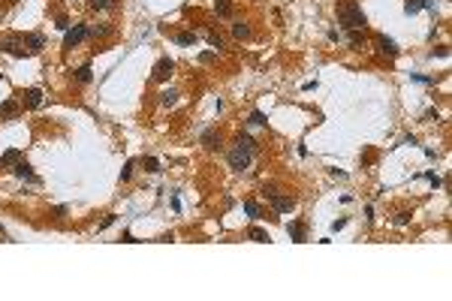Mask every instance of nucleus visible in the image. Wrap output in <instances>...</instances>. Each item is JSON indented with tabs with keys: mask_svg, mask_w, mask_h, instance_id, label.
<instances>
[{
	"mask_svg": "<svg viewBox=\"0 0 452 301\" xmlns=\"http://www.w3.org/2000/svg\"><path fill=\"white\" fill-rule=\"evenodd\" d=\"M175 43H178V46H193V43H196V33H190V30H181V33L175 36Z\"/></svg>",
	"mask_w": 452,
	"mask_h": 301,
	"instance_id": "21",
	"label": "nucleus"
},
{
	"mask_svg": "<svg viewBox=\"0 0 452 301\" xmlns=\"http://www.w3.org/2000/svg\"><path fill=\"white\" fill-rule=\"evenodd\" d=\"M85 40H91V24H72L63 30V49H75Z\"/></svg>",
	"mask_w": 452,
	"mask_h": 301,
	"instance_id": "2",
	"label": "nucleus"
},
{
	"mask_svg": "<svg viewBox=\"0 0 452 301\" xmlns=\"http://www.w3.org/2000/svg\"><path fill=\"white\" fill-rule=\"evenodd\" d=\"M0 51L3 54H12V57H24V36L21 33H6V36H0Z\"/></svg>",
	"mask_w": 452,
	"mask_h": 301,
	"instance_id": "3",
	"label": "nucleus"
},
{
	"mask_svg": "<svg viewBox=\"0 0 452 301\" xmlns=\"http://www.w3.org/2000/svg\"><path fill=\"white\" fill-rule=\"evenodd\" d=\"M175 102H178V91H175V88H166V91L160 94V105H163V108H172Z\"/></svg>",
	"mask_w": 452,
	"mask_h": 301,
	"instance_id": "16",
	"label": "nucleus"
},
{
	"mask_svg": "<svg viewBox=\"0 0 452 301\" xmlns=\"http://www.w3.org/2000/svg\"><path fill=\"white\" fill-rule=\"evenodd\" d=\"M217 60V54L214 51H205V54H199V63H214Z\"/></svg>",
	"mask_w": 452,
	"mask_h": 301,
	"instance_id": "34",
	"label": "nucleus"
},
{
	"mask_svg": "<svg viewBox=\"0 0 452 301\" xmlns=\"http://www.w3.org/2000/svg\"><path fill=\"white\" fill-rule=\"evenodd\" d=\"M226 160H229V169H235V172H244V169H250V160H253V154L250 150H244V148H232L229 154H226Z\"/></svg>",
	"mask_w": 452,
	"mask_h": 301,
	"instance_id": "4",
	"label": "nucleus"
},
{
	"mask_svg": "<svg viewBox=\"0 0 452 301\" xmlns=\"http://www.w3.org/2000/svg\"><path fill=\"white\" fill-rule=\"evenodd\" d=\"M350 33V46L353 49H365V30H347Z\"/></svg>",
	"mask_w": 452,
	"mask_h": 301,
	"instance_id": "20",
	"label": "nucleus"
},
{
	"mask_svg": "<svg viewBox=\"0 0 452 301\" xmlns=\"http://www.w3.org/2000/svg\"><path fill=\"white\" fill-rule=\"evenodd\" d=\"M425 6H422V0H404V12L407 15H416V12H422Z\"/></svg>",
	"mask_w": 452,
	"mask_h": 301,
	"instance_id": "22",
	"label": "nucleus"
},
{
	"mask_svg": "<svg viewBox=\"0 0 452 301\" xmlns=\"http://www.w3.org/2000/svg\"><path fill=\"white\" fill-rule=\"evenodd\" d=\"M12 175H18V178H27L30 184H40V178L33 175V169H30L24 160H15V163H12Z\"/></svg>",
	"mask_w": 452,
	"mask_h": 301,
	"instance_id": "10",
	"label": "nucleus"
},
{
	"mask_svg": "<svg viewBox=\"0 0 452 301\" xmlns=\"http://www.w3.org/2000/svg\"><path fill=\"white\" fill-rule=\"evenodd\" d=\"M407 223H410V214H407V211L395 214V226H407Z\"/></svg>",
	"mask_w": 452,
	"mask_h": 301,
	"instance_id": "32",
	"label": "nucleus"
},
{
	"mask_svg": "<svg viewBox=\"0 0 452 301\" xmlns=\"http://www.w3.org/2000/svg\"><path fill=\"white\" fill-rule=\"evenodd\" d=\"M133 169H136V160H127V166L121 169V181H130V178H133Z\"/></svg>",
	"mask_w": 452,
	"mask_h": 301,
	"instance_id": "30",
	"label": "nucleus"
},
{
	"mask_svg": "<svg viewBox=\"0 0 452 301\" xmlns=\"http://www.w3.org/2000/svg\"><path fill=\"white\" fill-rule=\"evenodd\" d=\"M43 49H46V36L43 33H27L24 36V51L27 54H40Z\"/></svg>",
	"mask_w": 452,
	"mask_h": 301,
	"instance_id": "8",
	"label": "nucleus"
},
{
	"mask_svg": "<svg viewBox=\"0 0 452 301\" xmlns=\"http://www.w3.org/2000/svg\"><path fill=\"white\" fill-rule=\"evenodd\" d=\"M88 6H91V9H97V12H106V9L115 6V0H88Z\"/></svg>",
	"mask_w": 452,
	"mask_h": 301,
	"instance_id": "23",
	"label": "nucleus"
},
{
	"mask_svg": "<svg viewBox=\"0 0 452 301\" xmlns=\"http://www.w3.org/2000/svg\"><path fill=\"white\" fill-rule=\"evenodd\" d=\"M142 166H145V172H151V175L160 172V163H157L154 157H142Z\"/></svg>",
	"mask_w": 452,
	"mask_h": 301,
	"instance_id": "26",
	"label": "nucleus"
},
{
	"mask_svg": "<svg viewBox=\"0 0 452 301\" xmlns=\"http://www.w3.org/2000/svg\"><path fill=\"white\" fill-rule=\"evenodd\" d=\"M18 160V150H6L3 157H0V169H6V166H12Z\"/></svg>",
	"mask_w": 452,
	"mask_h": 301,
	"instance_id": "28",
	"label": "nucleus"
},
{
	"mask_svg": "<svg viewBox=\"0 0 452 301\" xmlns=\"http://www.w3.org/2000/svg\"><path fill=\"white\" fill-rule=\"evenodd\" d=\"M172 72H175V60L172 57H160L154 63V69H151V79H154V82H169Z\"/></svg>",
	"mask_w": 452,
	"mask_h": 301,
	"instance_id": "6",
	"label": "nucleus"
},
{
	"mask_svg": "<svg viewBox=\"0 0 452 301\" xmlns=\"http://www.w3.org/2000/svg\"><path fill=\"white\" fill-rule=\"evenodd\" d=\"M40 105H43V91H40V88H27V91H24V108L33 111V108H40Z\"/></svg>",
	"mask_w": 452,
	"mask_h": 301,
	"instance_id": "12",
	"label": "nucleus"
},
{
	"mask_svg": "<svg viewBox=\"0 0 452 301\" xmlns=\"http://www.w3.org/2000/svg\"><path fill=\"white\" fill-rule=\"evenodd\" d=\"M247 124H250V127H266V115H262L259 108H253L250 118H247Z\"/></svg>",
	"mask_w": 452,
	"mask_h": 301,
	"instance_id": "24",
	"label": "nucleus"
},
{
	"mask_svg": "<svg viewBox=\"0 0 452 301\" xmlns=\"http://www.w3.org/2000/svg\"><path fill=\"white\" fill-rule=\"evenodd\" d=\"M232 36L235 40H250V24L247 21H235L232 24Z\"/></svg>",
	"mask_w": 452,
	"mask_h": 301,
	"instance_id": "18",
	"label": "nucleus"
},
{
	"mask_svg": "<svg viewBox=\"0 0 452 301\" xmlns=\"http://www.w3.org/2000/svg\"><path fill=\"white\" fill-rule=\"evenodd\" d=\"M286 232H289L292 241H305V223H301V220H292V223L286 226Z\"/></svg>",
	"mask_w": 452,
	"mask_h": 301,
	"instance_id": "14",
	"label": "nucleus"
},
{
	"mask_svg": "<svg viewBox=\"0 0 452 301\" xmlns=\"http://www.w3.org/2000/svg\"><path fill=\"white\" fill-rule=\"evenodd\" d=\"M247 238H250V241H259V244H269V241H272V235H269L266 229H259V226H250Z\"/></svg>",
	"mask_w": 452,
	"mask_h": 301,
	"instance_id": "15",
	"label": "nucleus"
},
{
	"mask_svg": "<svg viewBox=\"0 0 452 301\" xmlns=\"http://www.w3.org/2000/svg\"><path fill=\"white\" fill-rule=\"evenodd\" d=\"M199 142H202V148H205V150H220V133H217L214 127H208V130H202V136H199Z\"/></svg>",
	"mask_w": 452,
	"mask_h": 301,
	"instance_id": "9",
	"label": "nucleus"
},
{
	"mask_svg": "<svg viewBox=\"0 0 452 301\" xmlns=\"http://www.w3.org/2000/svg\"><path fill=\"white\" fill-rule=\"evenodd\" d=\"M235 145L244 148V150H250V154H256V150H259V142H256L253 136H247V133H238V136H235Z\"/></svg>",
	"mask_w": 452,
	"mask_h": 301,
	"instance_id": "13",
	"label": "nucleus"
},
{
	"mask_svg": "<svg viewBox=\"0 0 452 301\" xmlns=\"http://www.w3.org/2000/svg\"><path fill=\"white\" fill-rule=\"evenodd\" d=\"M214 12H217L220 18H229V15H232V0H217V3H214Z\"/></svg>",
	"mask_w": 452,
	"mask_h": 301,
	"instance_id": "19",
	"label": "nucleus"
},
{
	"mask_svg": "<svg viewBox=\"0 0 452 301\" xmlns=\"http://www.w3.org/2000/svg\"><path fill=\"white\" fill-rule=\"evenodd\" d=\"M109 33H112V24H100V27L94 24L91 27V36H109Z\"/></svg>",
	"mask_w": 452,
	"mask_h": 301,
	"instance_id": "29",
	"label": "nucleus"
},
{
	"mask_svg": "<svg viewBox=\"0 0 452 301\" xmlns=\"http://www.w3.org/2000/svg\"><path fill=\"white\" fill-rule=\"evenodd\" d=\"M410 79H413V82H419V85H434V75H419V72H410Z\"/></svg>",
	"mask_w": 452,
	"mask_h": 301,
	"instance_id": "31",
	"label": "nucleus"
},
{
	"mask_svg": "<svg viewBox=\"0 0 452 301\" xmlns=\"http://www.w3.org/2000/svg\"><path fill=\"white\" fill-rule=\"evenodd\" d=\"M266 196H269V202H272V208H275V214H289L292 208H295V199L292 196H281L275 187H269L266 190Z\"/></svg>",
	"mask_w": 452,
	"mask_h": 301,
	"instance_id": "5",
	"label": "nucleus"
},
{
	"mask_svg": "<svg viewBox=\"0 0 452 301\" xmlns=\"http://www.w3.org/2000/svg\"><path fill=\"white\" fill-rule=\"evenodd\" d=\"M244 211H247V217H250V220H259V217H262V211H259V205H256L253 199H247V202H244Z\"/></svg>",
	"mask_w": 452,
	"mask_h": 301,
	"instance_id": "25",
	"label": "nucleus"
},
{
	"mask_svg": "<svg viewBox=\"0 0 452 301\" xmlns=\"http://www.w3.org/2000/svg\"><path fill=\"white\" fill-rule=\"evenodd\" d=\"M344 226H347V220H344V217H338V220L332 223V232H338V229H344Z\"/></svg>",
	"mask_w": 452,
	"mask_h": 301,
	"instance_id": "35",
	"label": "nucleus"
},
{
	"mask_svg": "<svg viewBox=\"0 0 452 301\" xmlns=\"http://www.w3.org/2000/svg\"><path fill=\"white\" fill-rule=\"evenodd\" d=\"M431 54H437V57H449V49H446V46H437V51H431Z\"/></svg>",
	"mask_w": 452,
	"mask_h": 301,
	"instance_id": "37",
	"label": "nucleus"
},
{
	"mask_svg": "<svg viewBox=\"0 0 452 301\" xmlns=\"http://www.w3.org/2000/svg\"><path fill=\"white\" fill-rule=\"evenodd\" d=\"M115 220H118L115 214H109V217H106V220H103V223L97 226V229H100V232H103V229H109V226H112V223H115Z\"/></svg>",
	"mask_w": 452,
	"mask_h": 301,
	"instance_id": "33",
	"label": "nucleus"
},
{
	"mask_svg": "<svg viewBox=\"0 0 452 301\" xmlns=\"http://www.w3.org/2000/svg\"><path fill=\"white\" fill-rule=\"evenodd\" d=\"M425 181H428V184H431V187H437V184H440V178H437V175H434V172H425Z\"/></svg>",
	"mask_w": 452,
	"mask_h": 301,
	"instance_id": "36",
	"label": "nucleus"
},
{
	"mask_svg": "<svg viewBox=\"0 0 452 301\" xmlns=\"http://www.w3.org/2000/svg\"><path fill=\"white\" fill-rule=\"evenodd\" d=\"M205 36H208V43H211V46H214V49H217V51H220V49H223V46H226V43H223V36H220V33H217V30H208V33H205Z\"/></svg>",
	"mask_w": 452,
	"mask_h": 301,
	"instance_id": "27",
	"label": "nucleus"
},
{
	"mask_svg": "<svg viewBox=\"0 0 452 301\" xmlns=\"http://www.w3.org/2000/svg\"><path fill=\"white\" fill-rule=\"evenodd\" d=\"M18 115H21V105H18V102H12V100L0 102V121H12V118H18Z\"/></svg>",
	"mask_w": 452,
	"mask_h": 301,
	"instance_id": "11",
	"label": "nucleus"
},
{
	"mask_svg": "<svg viewBox=\"0 0 452 301\" xmlns=\"http://www.w3.org/2000/svg\"><path fill=\"white\" fill-rule=\"evenodd\" d=\"M335 12H338V21H341L344 30H365V24H368V18L356 0H338Z\"/></svg>",
	"mask_w": 452,
	"mask_h": 301,
	"instance_id": "1",
	"label": "nucleus"
},
{
	"mask_svg": "<svg viewBox=\"0 0 452 301\" xmlns=\"http://www.w3.org/2000/svg\"><path fill=\"white\" fill-rule=\"evenodd\" d=\"M72 79L79 82V85H91V79H94V75H91V66H88V63H85V66H79V69L72 72Z\"/></svg>",
	"mask_w": 452,
	"mask_h": 301,
	"instance_id": "17",
	"label": "nucleus"
},
{
	"mask_svg": "<svg viewBox=\"0 0 452 301\" xmlns=\"http://www.w3.org/2000/svg\"><path fill=\"white\" fill-rule=\"evenodd\" d=\"M374 46H377V51H380L383 57H398V51H401V49H398V43H395V40H389L386 33H377V36H374Z\"/></svg>",
	"mask_w": 452,
	"mask_h": 301,
	"instance_id": "7",
	"label": "nucleus"
}]
</instances>
